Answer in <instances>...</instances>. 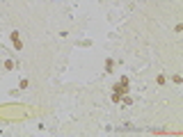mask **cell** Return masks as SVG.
I'll list each match as a JSON object with an SVG mask.
<instances>
[{"label":"cell","mask_w":183,"mask_h":137,"mask_svg":"<svg viewBox=\"0 0 183 137\" xmlns=\"http://www.w3.org/2000/svg\"><path fill=\"white\" fill-rule=\"evenodd\" d=\"M12 41H14V46L21 50V46H23V43H21V39H18V32H12Z\"/></svg>","instance_id":"obj_1"}]
</instances>
